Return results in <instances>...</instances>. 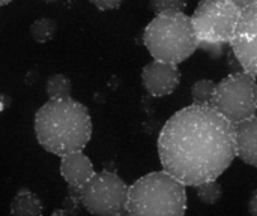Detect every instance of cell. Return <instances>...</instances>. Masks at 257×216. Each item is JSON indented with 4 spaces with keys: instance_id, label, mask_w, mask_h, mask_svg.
Segmentation results:
<instances>
[{
    "instance_id": "cell-1",
    "label": "cell",
    "mask_w": 257,
    "mask_h": 216,
    "mask_svg": "<svg viewBox=\"0 0 257 216\" xmlns=\"http://www.w3.org/2000/svg\"><path fill=\"white\" fill-rule=\"evenodd\" d=\"M163 170L185 186L217 180L236 158L235 126L212 105L176 111L158 137Z\"/></svg>"
},
{
    "instance_id": "cell-2",
    "label": "cell",
    "mask_w": 257,
    "mask_h": 216,
    "mask_svg": "<svg viewBox=\"0 0 257 216\" xmlns=\"http://www.w3.org/2000/svg\"><path fill=\"white\" fill-rule=\"evenodd\" d=\"M35 135L42 149L57 156L81 152L92 138V119L81 102L48 99L35 114Z\"/></svg>"
},
{
    "instance_id": "cell-3",
    "label": "cell",
    "mask_w": 257,
    "mask_h": 216,
    "mask_svg": "<svg viewBox=\"0 0 257 216\" xmlns=\"http://www.w3.org/2000/svg\"><path fill=\"white\" fill-rule=\"evenodd\" d=\"M126 212L131 216H185V185L164 170L149 173L128 188Z\"/></svg>"
},
{
    "instance_id": "cell-4",
    "label": "cell",
    "mask_w": 257,
    "mask_h": 216,
    "mask_svg": "<svg viewBox=\"0 0 257 216\" xmlns=\"http://www.w3.org/2000/svg\"><path fill=\"white\" fill-rule=\"evenodd\" d=\"M143 42L154 60L179 65L190 59L200 42L191 17L184 14H161L146 26Z\"/></svg>"
},
{
    "instance_id": "cell-5",
    "label": "cell",
    "mask_w": 257,
    "mask_h": 216,
    "mask_svg": "<svg viewBox=\"0 0 257 216\" xmlns=\"http://www.w3.org/2000/svg\"><path fill=\"white\" fill-rule=\"evenodd\" d=\"M241 12L242 8L230 0H200L191 15L200 47H221L230 44Z\"/></svg>"
},
{
    "instance_id": "cell-6",
    "label": "cell",
    "mask_w": 257,
    "mask_h": 216,
    "mask_svg": "<svg viewBox=\"0 0 257 216\" xmlns=\"http://www.w3.org/2000/svg\"><path fill=\"white\" fill-rule=\"evenodd\" d=\"M211 105L232 125L241 123L257 113V81L248 72H233L217 83Z\"/></svg>"
},
{
    "instance_id": "cell-7",
    "label": "cell",
    "mask_w": 257,
    "mask_h": 216,
    "mask_svg": "<svg viewBox=\"0 0 257 216\" xmlns=\"http://www.w3.org/2000/svg\"><path fill=\"white\" fill-rule=\"evenodd\" d=\"M128 188L116 173L101 171L95 173L77 194L84 209L93 216H119L126 210Z\"/></svg>"
},
{
    "instance_id": "cell-8",
    "label": "cell",
    "mask_w": 257,
    "mask_h": 216,
    "mask_svg": "<svg viewBox=\"0 0 257 216\" xmlns=\"http://www.w3.org/2000/svg\"><path fill=\"white\" fill-rule=\"evenodd\" d=\"M230 47L242 71L257 77V2L242 8Z\"/></svg>"
},
{
    "instance_id": "cell-9",
    "label": "cell",
    "mask_w": 257,
    "mask_h": 216,
    "mask_svg": "<svg viewBox=\"0 0 257 216\" xmlns=\"http://www.w3.org/2000/svg\"><path fill=\"white\" fill-rule=\"evenodd\" d=\"M142 83L151 96L163 98L176 90L181 83L178 65L154 60L142 71Z\"/></svg>"
},
{
    "instance_id": "cell-10",
    "label": "cell",
    "mask_w": 257,
    "mask_h": 216,
    "mask_svg": "<svg viewBox=\"0 0 257 216\" xmlns=\"http://www.w3.org/2000/svg\"><path fill=\"white\" fill-rule=\"evenodd\" d=\"M60 176L75 192L81 191L83 186L95 176V168L92 161L84 155V152H74L60 158L59 167Z\"/></svg>"
},
{
    "instance_id": "cell-11",
    "label": "cell",
    "mask_w": 257,
    "mask_h": 216,
    "mask_svg": "<svg viewBox=\"0 0 257 216\" xmlns=\"http://www.w3.org/2000/svg\"><path fill=\"white\" fill-rule=\"evenodd\" d=\"M233 126L236 158L248 165L257 167V116Z\"/></svg>"
},
{
    "instance_id": "cell-12",
    "label": "cell",
    "mask_w": 257,
    "mask_h": 216,
    "mask_svg": "<svg viewBox=\"0 0 257 216\" xmlns=\"http://www.w3.org/2000/svg\"><path fill=\"white\" fill-rule=\"evenodd\" d=\"M42 201L30 189H20L9 206L11 216H42Z\"/></svg>"
},
{
    "instance_id": "cell-13",
    "label": "cell",
    "mask_w": 257,
    "mask_h": 216,
    "mask_svg": "<svg viewBox=\"0 0 257 216\" xmlns=\"http://www.w3.org/2000/svg\"><path fill=\"white\" fill-rule=\"evenodd\" d=\"M45 92L50 99H66L72 93V81L65 74H53L45 84Z\"/></svg>"
},
{
    "instance_id": "cell-14",
    "label": "cell",
    "mask_w": 257,
    "mask_h": 216,
    "mask_svg": "<svg viewBox=\"0 0 257 216\" xmlns=\"http://www.w3.org/2000/svg\"><path fill=\"white\" fill-rule=\"evenodd\" d=\"M57 23L53 18H38L30 24V36L39 44H45L56 36Z\"/></svg>"
},
{
    "instance_id": "cell-15",
    "label": "cell",
    "mask_w": 257,
    "mask_h": 216,
    "mask_svg": "<svg viewBox=\"0 0 257 216\" xmlns=\"http://www.w3.org/2000/svg\"><path fill=\"white\" fill-rule=\"evenodd\" d=\"M217 83L212 80H199L191 86V98L196 105H211Z\"/></svg>"
},
{
    "instance_id": "cell-16",
    "label": "cell",
    "mask_w": 257,
    "mask_h": 216,
    "mask_svg": "<svg viewBox=\"0 0 257 216\" xmlns=\"http://www.w3.org/2000/svg\"><path fill=\"white\" fill-rule=\"evenodd\" d=\"M196 191H197L199 200L205 204H209V206L217 204L223 197V188L217 180L202 183V185L196 186Z\"/></svg>"
},
{
    "instance_id": "cell-17",
    "label": "cell",
    "mask_w": 257,
    "mask_h": 216,
    "mask_svg": "<svg viewBox=\"0 0 257 216\" xmlns=\"http://www.w3.org/2000/svg\"><path fill=\"white\" fill-rule=\"evenodd\" d=\"M155 15L161 14H184L187 0H151Z\"/></svg>"
},
{
    "instance_id": "cell-18",
    "label": "cell",
    "mask_w": 257,
    "mask_h": 216,
    "mask_svg": "<svg viewBox=\"0 0 257 216\" xmlns=\"http://www.w3.org/2000/svg\"><path fill=\"white\" fill-rule=\"evenodd\" d=\"M123 0H90V3L98 8L99 11H111V9H117L122 5Z\"/></svg>"
},
{
    "instance_id": "cell-19",
    "label": "cell",
    "mask_w": 257,
    "mask_h": 216,
    "mask_svg": "<svg viewBox=\"0 0 257 216\" xmlns=\"http://www.w3.org/2000/svg\"><path fill=\"white\" fill-rule=\"evenodd\" d=\"M248 212H250V216H257V189L253 191L248 200Z\"/></svg>"
},
{
    "instance_id": "cell-20",
    "label": "cell",
    "mask_w": 257,
    "mask_h": 216,
    "mask_svg": "<svg viewBox=\"0 0 257 216\" xmlns=\"http://www.w3.org/2000/svg\"><path fill=\"white\" fill-rule=\"evenodd\" d=\"M230 2H233L235 5H238L239 8H245V6H248V5H251V3H254L257 0H230Z\"/></svg>"
},
{
    "instance_id": "cell-21",
    "label": "cell",
    "mask_w": 257,
    "mask_h": 216,
    "mask_svg": "<svg viewBox=\"0 0 257 216\" xmlns=\"http://www.w3.org/2000/svg\"><path fill=\"white\" fill-rule=\"evenodd\" d=\"M12 0H0V6H6V5H9Z\"/></svg>"
},
{
    "instance_id": "cell-22",
    "label": "cell",
    "mask_w": 257,
    "mask_h": 216,
    "mask_svg": "<svg viewBox=\"0 0 257 216\" xmlns=\"http://www.w3.org/2000/svg\"><path fill=\"white\" fill-rule=\"evenodd\" d=\"M41 2H44V3H56L59 0H41Z\"/></svg>"
},
{
    "instance_id": "cell-23",
    "label": "cell",
    "mask_w": 257,
    "mask_h": 216,
    "mask_svg": "<svg viewBox=\"0 0 257 216\" xmlns=\"http://www.w3.org/2000/svg\"><path fill=\"white\" fill-rule=\"evenodd\" d=\"M119 216H131V213H128V212H126V210H125V212H123V213H120V215Z\"/></svg>"
},
{
    "instance_id": "cell-24",
    "label": "cell",
    "mask_w": 257,
    "mask_h": 216,
    "mask_svg": "<svg viewBox=\"0 0 257 216\" xmlns=\"http://www.w3.org/2000/svg\"><path fill=\"white\" fill-rule=\"evenodd\" d=\"M0 111H2V105H0Z\"/></svg>"
}]
</instances>
